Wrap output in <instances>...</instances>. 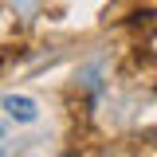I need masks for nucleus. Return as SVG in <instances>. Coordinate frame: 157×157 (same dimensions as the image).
Segmentation results:
<instances>
[{
	"label": "nucleus",
	"instance_id": "f257e3e1",
	"mask_svg": "<svg viewBox=\"0 0 157 157\" xmlns=\"http://www.w3.org/2000/svg\"><path fill=\"white\" fill-rule=\"evenodd\" d=\"M8 110H12V114H20V118H32V114H36L28 98H8Z\"/></svg>",
	"mask_w": 157,
	"mask_h": 157
}]
</instances>
